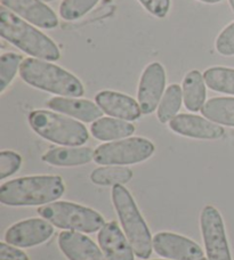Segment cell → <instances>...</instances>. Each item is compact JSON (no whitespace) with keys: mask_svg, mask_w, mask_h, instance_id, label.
Returning <instances> with one entry per match:
<instances>
[{"mask_svg":"<svg viewBox=\"0 0 234 260\" xmlns=\"http://www.w3.org/2000/svg\"><path fill=\"white\" fill-rule=\"evenodd\" d=\"M29 123L40 137L60 145L81 146L90 138L88 130L82 123L50 111H32Z\"/></svg>","mask_w":234,"mask_h":260,"instance_id":"5","label":"cell"},{"mask_svg":"<svg viewBox=\"0 0 234 260\" xmlns=\"http://www.w3.org/2000/svg\"><path fill=\"white\" fill-rule=\"evenodd\" d=\"M133 178V171L127 167L107 166L96 168L91 174V180L100 186H115L130 182Z\"/></svg>","mask_w":234,"mask_h":260,"instance_id":"22","label":"cell"},{"mask_svg":"<svg viewBox=\"0 0 234 260\" xmlns=\"http://www.w3.org/2000/svg\"><path fill=\"white\" fill-rule=\"evenodd\" d=\"M23 58L15 53L3 54L0 57V92H4L15 78Z\"/></svg>","mask_w":234,"mask_h":260,"instance_id":"25","label":"cell"},{"mask_svg":"<svg viewBox=\"0 0 234 260\" xmlns=\"http://www.w3.org/2000/svg\"><path fill=\"white\" fill-rule=\"evenodd\" d=\"M53 234V224L46 219L31 218L9 227L5 233V241L16 248H32L45 243Z\"/></svg>","mask_w":234,"mask_h":260,"instance_id":"9","label":"cell"},{"mask_svg":"<svg viewBox=\"0 0 234 260\" xmlns=\"http://www.w3.org/2000/svg\"><path fill=\"white\" fill-rule=\"evenodd\" d=\"M22 157L13 151L0 152V179H5L17 173L21 168Z\"/></svg>","mask_w":234,"mask_h":260,"instance_id":"27","label":"cell"},{"mask_svg":"<svg viewBox=\"0 0 234 260\" xmlns=\"http://www.w3.org/2000/svg\"><path fill=\"white\" fill-rule=\"evenodd\" d=\"M95 102L103 112L125 121H135L142 114L137 102L133 97L121 92L101 91L95 96Z\"/></svg>","mask_w":234,"mask_h":260,"instance_id":"16","label":"cell"},{"mask_svg":"<svg viewBox=\"0 0 234 260\" xmlns=\"http://www.w3.org/2000/svg\"><path fill=\"white\" fill-rule=\"evenodd\" d=\"M0 260H30L25 252L21 251L12 244L0 243Z\"/></svg>","mask_w":234,"mask_h":260,"instance_id":"30","label":"cell"},{"mask_svg":"<svg viewBox=\"0 0 234 260\" xmlns=\"http://www.w3.org/2000/svg\"><path fill=\"white\" fill-rule=\"evenodd\" d=\"M20 76L27 85L64 97H80L85 87L77 77L57 65L39 58L23 59Z\"/></svg>","mask_w":234,"mask_h":260,"instance_id":"3","label":"cell"},{"mask_svg":"<svg viewBox=\"0 0 234 260\" xmlns=\"http://www.w3.org/2000/svg\"><path fill=\"white\" fill-rule=\"evenodd\" d=\"M144 8L159 18L167 16L170 7V0H138Z\"/></svg>","mask_w":234,"mask_h":260,"instance_id":"29","label":"cell"},{"mask_svg":"<svg viewBox=\"0 0 234 260\" xmlns=\"http://www.w3.org/2000/svg\"><path fill=\"white\" fill-rule=\"evenodd\" d=\"M169 128L182 136L196 139H219L225 130L218 123L194 114H179L169 121Z\"/></svg>","mask_w":234,"mask_h":260,"instance_id":"12","label":"cell"},{"mask_svg":"<svg viewBox=\"0 0 234 260\" xmlns=\"http://www.w3.org/2000/svg\"><path fill=\"white\" fill-rule=\"evenodd\" d=\"M203 78L212 90L234 95V69L224 67L209 68L204 71Z\"/></svg>","mask_w":234,"mask_h":260,"instance_id":"23","label":"cell"},{"mask_svg":"<svg viewBox=\"0 0 234 260\" xmlns=\"http://www.w3.org/2000/svg\"><path fill=\"white\" fill-rule=\"evenodd\" d=\"M199 260H208V259H206V258L203 257V258H201V259H199Z\"/></svg>","mask_w":234,"mask_h":260,"instance_id":"34","label":"cell"},{"mask_svg":"<svg viewBox=\"0 0 234 260\" xmlns=\"http://www.w3.org/2000/svg\"><path fill=\"white\" fill-rule=\"evenodd\" d=\"M153 143L143 137H130L97 146L94 151V161L102 166L136 165L151 157Z\"/></svg>","mask_w":234,"mask_h":260,"instance_id":"7","label":"cell"},{"mask_svg":"<svg viewBox=\"0 0 234 260\" xmlns=\"http://www.w3.org/2000/svg\"><path fill=\"white\" fill-rule=\"evenodd\" d=\"M112 201L134 253L138 258H150L153 249V239L132 194L123 185H115L112 187Z\"/></svg>","mask_w":234,"mask_h":260,"instance_id":"4","label":"cell"},{"mask_svg":"<svg viewBox=\"0 0 234 260\" xmlns=\"http://www.w3.org/2000/svg\"><path fill=\"white\" fill-rule=\"evenodd\" d=\"M91 132L98 141H119L132 136L135 133V126L121 119L100 118L92 124Z\"/></svg>","mask_w":234,"mask_h":260,"instance_id":"19","label":"cell"},{"mask_svg":"<svg viewBox=\"0 0 234 260\" xmlns=\"http://www.w3.org/2000/svg\"><path fill=\"white\" fill-rule=\"evenodd\" d=\"M204 78L198 70H192L183 80V101L191 112H198L206 104Z\"/></svg>","mask_w":234,"mask_h":260,"instance_id":"20","label":"cell"},{"mask_svg":"<svg viewBox=\"0 0 234 260\" xmlns=\"http://www.w3.org/2000/svg\"><path fill=\"white\" fill-rule=\"evenodd\" d=\"M182 100H183V90L179 85L172 83L168 87L158 106L157 114L159 121L167 123L174 119L182 106Z\"/></svg>","mask_w":234,"mask_h":260,"instance_id":"24","label":"cell"},{"mask_svg":"<svg viewBox=\"0 0 234 260\" xmlns=\"http://www.w3.org/2000/svg\"><path fill=\"white\" fill-rule=\"evenodd\" d=\"M2 5L36 26L50 30L58 25L56 14L41 0H2Z\"/></svg>","mask_w":234,"mask_h":260,"instance_id":"13","label":"cell"},{"mask_svg":"<svg viewBox=\"0 0 234 260\" xmlns=\"http://www.w3.org/2000/svg\"><path fill=\"white\" fill-rule=\"evenodd\" d=\"M166 79V71L160 63L154 62L145 68L138 85V104L143 114H151L159 106Z\"/></svg>","mask_w":234,"mask_h":260,"instance_id":"10","label":"cell"},{"mask_svg":"<svg viewBox=\"0 0 234 260\" xmlns=\"http://www.w3.org/2000/svg\"><path fill=\"white\" fill-rule=\"evenodd\" d=\"M39 215L55 227L79 233H94L105 225L97 211L78 203L58 201L38 208Z\"/></svg>","mask_w":234,"mask_h":260,"instance_id":"6","label":"cell"},{"mask_svg":"<svg viewBox=\"0 0 234 260\" xmlns=\"http://www.w3.org/2000/svg\"><path fill=\"white\" fill-rule=\"evenodd\" d=\"M65 192L60 176H29L0 186V202L9 207H34L55 202Z\"/></svg>","mask_w":234,"mask_h":260,"instance_id":"1","label":"cell"},{"mask_svg":"<svg viewBox=\"0 0 234 260\" xmlns=\"http://www.w3.org/2000/svg\"><path fill=\"white\" fill-rule=\"evenodd\" d=\"M217 52L223 56H233L234 55V22L224 29L217 37L216 43Z\"/></svg>","mask_w":234,"mask_h":260,"instance_id":"28","label":"cell"},{"mask_svg":"<svg viewBox=\"0 0 234 260\" xmlns=\"http://www.w3.org/2000/svg\"><path fill=\"white\" fill-rule=\"evenodd\" d=\"M201 113L210 121L234 127V97H215L201 109Z\"/></svg>","mask_w":234,"mask_h":260,"instance_id":"21","label":"cell"},{"mask_svg":"<svg viewBox=\"0 0 234 260\" xmlns=\"http://www.w3.org/2000/svg\"><path fill=\"white\" fill-rule=\"evenodd\" d=\"M100 0H63L60 15L65 21H76L92 11Z\"/></svg>","mask_w":234,"mask_h":260,"instance_id":"26","label":"cell"},{"mask_svg":"<svg viewBox=\"0 0 234 260\" xmlns=\"http://www.w3.org/2000/svg\"><path fill=\"white\" fill-rule=\"evenodd\" d=\"M228 2H230L231 8H232V11H233V13H234V0H228Z\"/></svg>","mask_w":234,"mask_h":260,"instance_id":"32","label":"cell"},{"mask_svg":"<svg viewBox=\"0 0 234 260\" xmlns=\"http://www.w3.org/2000/svg\"><path fill=\"white\" fill-rule=\"evenodd\" d=\"M199 2H202L206 4H217V3L223 2V0H199Z\"/></svg>","mask_w":234,"mask_h":260,"instance_id":"31","label":"cell"},{"mask_svg":"<svg viewBox=\"0 0 234 260\" xmlns=\"http://www.w3.org/2000/svg\"><path fill=\"white\" fill-rule=\"evenodd\" d=\"M153 249L160 257L170 260H199L204 254L194 241L170 232L154 235Z\"/></svg>","mask_w":234,"mask_h":260,"instance_id":"11","label":"cell"},{"mask_svg":"<svg viewBox=\"0 0 234 260\" xmlns=\"http://www.w3.org/2000/svg\"><path fill=\"white\" fill-rule=\"evenodd\" d=\"M200 225L208 260H232L221 212L213 206H206L201 211Z\"/></svg>","mask_w":234,"mask_h":260,"instance_id":"8","label":"cell"},{"mask_svg":"<svg viewBox=\"0 0 234 260\" xmlns=\"http://www.w3.org/2000/svg\"><path fill=\"white\" fill-rule=\"evenodd\" d=\"M41 159L55 167H78L90 164L94 159V151L82 146L55 147L47 151Z\"/></svg>","mask_w":234,"mask_h":260,"instance_id":"18","label":"cell"},{"mask_svg":"<svg viewBox=\"0 0 234 260\" xmlns=\"http://www.w3.org/2000/svg\"><path fill=\"white\" fill-rule=\"evenodd\" d=\"M43 3H50V2H54V0H41Z\"/></svg>","mask_w":234,"mask_h":260,"instance_id":"33","label":"cell"},{"mask_svg":"<svg viewBox=\"0 0 234 260\" xmlns=\"http://www.w3.org/2000/svg\"><path fill=\"white\" fill-rule=\"evenodd\" d=\"M100 248L107 260H134V250L118 222H105L97 234Z\"/></svg>","mask_w":234,"mask_h":260,"instance_id":"14","label":"cell"},{"mask_svg":"<svg viewBox=\"0 0 234 260\" xmlns=\"http://www.w3.org/2000/svg\"><path fill=\"white\" fill-rule=\"evenodd\" d=\"M0 35L5 40L35 58L57 61L60 49L53 40L9 9H0Z\"/></svg>","mask_w":234,"mask_h":260,"instance_id":"2","label":"cell"},{"mask_svg":"<svg viewBox=\"0 0 234 260\" xmlns=\"http://www.w3.org/2000/svg\"><path fill=\"white\" fill-rule=\"evenodd\" d=\"M47 106L55 112L67 114L83 122H95L103 114L100 106L93 102L73 97H53L47 102Z\"/></svg>","mask_w":234,"mask_h":260,"instance_id":"17","label":"cell"},{"mask_svg":"<svg viewBox=\"0 0 234 260\" xmlns=\"http://www.w3.org/2000/svg\"><path fill=\"white\" fill-rule=\"evenodd\" d=\"M58 247L69 260H107L95 242L79 232H62L58 235Z\"/></svg>","mask_w":234,"mask_h":260,"instance_id":"15","label":"cell"}]
</instances>
